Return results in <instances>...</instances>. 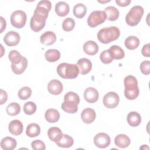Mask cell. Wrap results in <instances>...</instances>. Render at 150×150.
<instances>
[{
	"instance_id": "4dcf8cb0",
	"label": "cell",
	"mask_w": 150,
	"mask_h": 150,
	"mask_svg": "<svg viewBox=\"0 0 150 150\" xmlns=\"http://www.w3.org/2000/svg\"><path fill=\"white\" fill-rule=\"evenodd\" d=\"M124 44L128 49L134 50L138 47L139 45V40L136 36H129L125 39Z\"/></svg>"
},
{
	"instance_id": "e575fe53",
	"label": "cell",
	"mask_w": 150,
	"mask_h": 150,
	"mask_svg": "<svg viewBox=\"0 0 150 150\" xmlns=\"http://www.w3.org/2000/svg\"><path fill=\"white\" fill-rule=\"evenodd\" d=\"M23 108V111L26 114L32 115L36 112L37 107L35 103L32 101H28L25 103Z\"/></svg>"
},
{
	"instance_id": "9c48e42d",
	"label": "cell",
	"mask_w": 150,
	"mask_h": 150,
	"mask_svg": "<svg viewBox=\"0 0 150 150\" xmlns=\"http://www.w3.org/2000/svg\"><path fill=\"white\" fill-rule=\"evenodd\" d=\"M103 104L105 107L108 108H114L116 107L120 102L118 95L113 91L107 93L103 97Z\"/></svg>"
},
{
	"instance_id": "3957f363",
	"label": "cell",
	"mask_w": 150,
	"mask_h": 150,
	"mask_svg": "<svg viewBox=\"0 0 150 150\" xmlns=\"http://www.w3.org/2000/svg\"><path fill=\"white\" fill-rule=\"evenodd\" d=\"M124 84L125 86V97L130 100L137 98L139 93L137 79L131 75L127 76L124 79Z\"/></svg>"
},
{
	"instance_id": "ee69618b",
	"label": "cell",
	"mask_w": 150,
	"mask_h": 150,
	"mask_svg": "<svg viewBox=\"0 0 150 150\" xmlns=\"http://www.w3.org/2000/svg\"><path fill=\"white\" fill-rule=\"evenodd\" d=\"M0 20H1V30L0 33H2V32L6 28V21L4 19V18L2 16H0Z\"/></svg>"
},
{
	"instance_id": "52a82bcc",
	"label": "cell",
	"mask_w": 150,
	"mask_h": 150,
	"mask_svg": "<svg viewBox=\"0 0 150 150\" xmlns=\"http://www.w3.org/2000/svg\"><path fill=\"white\" fill-rule=\"evenodd\" d=\"M107 19V15L103 11H94L87 18V24L91 28H95L104 23Z\"/></svg>"
},
{
	"instance_id": "f6af8a7d",
	"label": "cell",
	"mask_w": 150,
	"mask_h": 150,
	"mask_svg": "<svg viewBox=\"0 0 150 150\" xmlns=\"http://www.w3.org/2000/svg\"><path fill=\"white\" fill-rule=\"evenodd\" d=\"M1 49H2V53H1V57H2V56H3V50H2V49H3V46H2V45H1Z\"/></svg>"
},
{
	"instance_id": "f546056e",
	"label": "cell",
	"mask_w": 150,
	"mask_h": 150,
	"mask_svg": "<svg viewBox=\"0 0 150 150\" xmlns=\"http://www.w3.org/2000/svg\"><path fill=\"white\" fill-rule=\"evenodd\" d=\"M104 12L106 13L107 19L110 21H115L119 17V11L114 6H109L106 7L105 8Z\"/></svg>"
},
{
	"instance_id": "7a4b0ae2",
	"label": "cell",
	"mask_w": 150,
	"mask_h": 150,
	"mask_svg": "<svg viewBox=\"0 0 150 150\" xmlns=\"http://www.w3.org/2000/svg\"><path fill=\"white\" fill-rule=\"evenodd\" d=\"M8 58L11 62V69L16 74L23 73L28 66V60L16 50H11L8 54Z\"/></svg>"
},
{
	"instance_id": "d4e9b609",
	"label": "cell",
	"mask_w": 150,
	"mask_h": 150,
	"mask_svg": "<svg viewBox=\"0 0 150 150\" xmlns=\"http://www.w3.org/2000/svg\"><path fill=\"white\" fill-rule=\"evenodd\" d=\"M47 135L49 139L56 143L61 138L63 133L59 128L52 127L48 129Z\"/></svg>"
},
{
	"instance_id": "7402d4cb",
	"label": "cell",
	"mask_w": 150,
	"mask_h": 150,
	"mask_svg": "<svg viewBox=\"0 0 150 150\" xmlns=\"http://www.w3.org/2000/svg\"><path fill=\"white\" fill-rule=\"evenodd\" d=\"M16 139L10 137H6L1 141V146L5 150H12L16 148Z\"/></svg>"
},
{
	"instance_id": "5bb4252c",
	"label": "cell",
	"mask_w": 150,
	"mask_h": 150,
	"mask_svg": "<svg viewBox=\"0 0 150 150\" xmlns=\"http://www.w3.org/2000/svg\"><path fill=\"white\" fill-rule=\"evenodd\" d=\"M84 98L89 103L96 102L99 97L98 91L94 87H87L84 91Z\"/></svg>"
},
{
	"instance_id": "cb8c5ba5",
	"label": "cell",
	"mask_w": 150,
	"mask_h": 150,
	"mask_svg": "<svg viewBox=\"0 0 150 150\" xmlns=\"http://www.w3.org/2000/svg\"><path fill=\"white\" fill-rule=\"evenodd\" d=\"M113 59L120 60L124 57L125 53L124 50L117 45L111 46L108 49Z\"/></svg>"
},
{
	"instance_id": "8fae6325",
	"label": "cell",
	"mask_w": 150,
	"mask_h": 150,
	"mask_svg": "<svg viewBox=\"0 0 150 150\" xmlns=\"http://www.w3.org/2000/svg\"><path fill=\"white\" fill-rule=\"evenodd\" d=\"M20 35L15 31H9L5 35L4 41L8 46H14L17 45L20 42Z\"/></svg>"
},
{
	"instance_id": "6da1fadb",
	"label": "cell",
	"mask_w": 150,
	"mask_h": 150,
	"mask_svg": "<svg viewBox=\"0 0 150 150\" xmlns=\"http://www.w3.org/2000/svg\"><path fill=\"white\" fill-rule=\"evenodd\" d=\"M51 8L52 4L49 1L42 0L38 4L30 22V26L33 31L39 32L45 27Z\"/></svg>"
},
{
	"instance_id": "484cf974",
	"label": "cell",
	"mask_w": 150,
	"mask_h": 150,
	"mask_svg": "<svg viewBox=\"0 0 150 150\" xmlns=\"http://www.w3.org/2000/svg\"><path fill=\"white\" fill-rule=\"evenodd\" d=\"M56 145L62 148H69L71 147L74 144L73 138L69 135L63 134L61 138L56 142Z\"/></svg>"
},
{
	"instance_id": "f35d334b",
	"label": "cell",
	"mask_w": 150,
	"mask_h": 150,
	"mask_svg": "<svg viewBox=\"0 0 150 150\" xmlns=\"http://www.w3.org/2000/svg\"><path fill=\"white\" fill-rule=\"evenodd\" d=\"M31 146L35 150H45L46 149L45 143L39 139L33 141L31 143Z\"/></svg>"
},
{
	"instance_id": "277c9868",
	"label": "cell",
	"mask_w": 150,
	"mask_h": 150,
	"mask_svg": "<svg viewBox=\"0 0 150 150\" xmlns=\"http://www.w3.org/2000/svg\"><path fill=\"white\" fill-rule=\"evenodd\" d=\"M120 35V29L116 26L104 28L99 30L97 39L102 43L108 44L117 40Z\"/></svg>"
},
{
	"instance_id": "ffe728a7",
	"label": "cell",
	"mask_w": 150,
	"mask_h": 150,
	"mask_svg": "<svg viewBox=\"0 0 150 150\" xmlns=\"http://www.w3.org/2000/svg\"><path fill=\"white\" fill-rule=\"evenodd\" d=\"M69 5L65 2H59L55 5V12L59 16L63 17L66 16L69 13Z\"/></svg>"
},
{
	"instance_id": "8992f818",
	"label": "cell",
	"mask_w": 150,
	"mask_h": 150,
	"mask_svg": "<svg viewBox=\"0 0 150 150\" xmlns=\"http://www.w3.org/2000/svg\"><path fill=\"white\" fill-rule=\"evenodd\" d=\"M144 12V8L141 6H134L125 16V22L127 25L131 26L137 25L142 17Z\"/></svg>"
},
{
	"instance_id": "2e32d148",
	"label": "cell",
	"mask_w": 150,
	"mask_h": 150,
	"mask_svg": "<svg viewBox=\"0 0 150 150\" xmlns=\"http://www.w3.org/2000/svg\"><path fill=\"white\" fill-rule=\"evenodd\" d=\"M96 114L95 111L91 108H86L83 110L81 114L82 121L86 124L92 123L96 119Z\"/></svg>"
},
{
	"instance_id": "7c38bea8",
	"label": "cell",
	"mask_w": 150,
	"mask_h": 150,
	"mask_svg": "<svg viewBox=\"0 0 150 150\" xmlns=\"http://www.w3.org/2000/svg\"><path fill=\"white\" fill-rule=\"evenodd\" d=\"M79 68V73L83 75L88 74L91 70V62L87 58H81L79 59L76 64Z\"/></svg>"
},
{
	"instance_id": "b9f144b4",
	"label": "cell",
	"mask_w": 150,
	"mask_h": 150,
	"mask_svg": "<svg viewBox=\"0 0 150 150\" xmlns=\"http://www.w3.org/2000/svg\"><path fill=\"white\" fill-rule=\"evenodd\" d=\"M0 95H1V101H0V104L2 105L3 104H4L8 99V94L6 93V92L4 90H3L2 89L0 90Z\"/></svg>"
},
{
	"instance_id": "e0dca14e",
	"label": "cell",
	"mask_w": 150,
	"mask_h": 150,
	"mask_svg": "<svg viewBox=\"0 0 150 150\" xmlns=\"http://www.w3.org/2000/svg\"><path fill=\"white\" fill-rule=\"evenodd\" d=\"M57 38L56 34L52 31H47L44 32L40 38V43L45 45H51L54 43Z\"/></svg>"
},
{
	"instance_id": "d6986e66",
	"label": "cell",
	"mask_w": 150,
	"mask_h": 150,
	"mask_svg": "<svg viewBox=\"0 0 150 150\" xmlns=\"http://www.w3.org/2000/svg\"><path fill=\"white\" fill-rule=\"evenodd\" d=\"M131 141L129 138L125 134H118L114 139L115 145L121 148L128 147L130 144Z\"/></svg>"
},
{
	"instance_id": "836d02e7",
	"label": "cell",
	"mask_w": 150,
	"mask_h": 150,
	"mask_svg": "<svg viewBox=\"0 0 150 150\" xmlns=\"http://www.w3.org/2000/svg\"><path fill=\"white\" fill-rule=\"evenodd\" d=\"M32 94V90L28 86L22 87L18 93V96L21 100H25L29 98Z\"/></svg>"
},
{
	"instance_id": "d6a6232c",
	"label": "cell",
	"mask_w": 150,
	"mask_h": 150,
	"mask_svg": "<svg viewBox=\"0 0 150 150\" xmlns=\"http://www.w3.org/2000/svg\"><path fill=\"white\" fill-rule=\"evenodd\" d=\"M6 113L10 116H15L21 111V106L17 103H11L6 108Z\"/></svg>"
},
{
	"instance_id": "ab89813d",
	"label": "cell",
	"mask_w": 150,
	"mask_h": 150,
	"mask_svg": "<svg viewBox=\"0 0 150 150\" xmlns=\"http://www.w3.org/2000/svg\"><path fill=\"white\" fill-rule=\"evenodd\" d=\"M140 70L142 74L148 75L150 73V62L149 60H144L140 64Z\"/></svg>"
},
{
	"instance_id": "30bf717a",
	"label": "cell",
	"mask_w": 150,
	"mask_h": 150,
	"mask_svg": "<svg viewBox=\"0 0 150 150\" xmlns=\"http://www.w3.org/2000/svg\"><path fill=\"white\" fill-rule=\"evenodd\" d=\"M94 143L97 147L105 148L110 145L111 139L108 134L104 132H100L95 135L94 138Z\"/></svg>"
},
{
	"instance_id": "44dd1931",
	"label": "cell",
	"mask_w": 150,
	"mask_h": 150,
	"mask_svg": "<svg viewBox=\"0 0 150 150\" xmlns=\"http://www.w3.org/2000/svg\"><path fill=\"white\" fill-rule=\"evenodd\" d=\"M45 118L48 122H56L60 118V114L57 110L54 108H49L45 112Z\"/></svg>"
},
{
	"instance_id": "9a60e30c",
	"label": "cell",
	"mask_w": 150,
	"mask_h": 150,
	"mask_svg": "<svg viewBox=\"0 0 150 150\" xmlns=\"http://www.w3.org/2000/svg\"><path fill=\"white\" fill-rule=\"evenodd\" d=\"M8 129L9 132L12 135H19L22 133L23 126L21 121L18 120H14L9 122Z\"/></svg>"
},
{
	"instance_id": "603a6c76",
	"label": "cell",
	"mask_w": 150,
	"mask_h": 150,
	"mask_svg": "<svg viewBox=\"0 0 150 150\" xmlns=\"http://www.w3.org/2000/svg\"><path fill=\"white\" fill-rule=\"evenodd\" d=\"M127 122L131 127L138 126L141 122L140 114L135 111H131L128 113L127 117Z\"/></svg>"
},
{
	"instance_id": "d590c367",
	"label": "cell",
	"mask_w": 150,
	"mask_h": 150,
	"mask_svg": "<svg viewBox=\"0 0 150 150\" xmlns=\"http://www.w3.org/2000/svg\"><path fill=\"white\" fill-rule=\"evenodd\" d=\"M75 26V22L73 19L71 18H66L62 23V28L66 32H70L72 30Z\"/></svg>"
},
{
	"instance_id": "4fadbf2b",
	"label": "cell",
	"mask_w": 150,
	"mask_h": 150,
	"mask_svg": "<svg viewBox=\"0 0 150 150\" xmlns=\"http://www.w3.org/2000/svg\"><path fill=\"white\" fill-rule=\"evenodd\" d=\"M63 86L62 83L56 79L50 80L47 84L48 91L53 95H59L62 91Z\"/></svg>"
},
{
	"instance_id": "74e56055",
	"label": "cell",
	"mask_w": 150,
	"mask_h": 150,
	"mask_svg": "<svg viewBox=\"0 0 150 150\" xmlns=\"http://www.w3.org/2000/svg\"><path fill=\"white\" fill-rule=\"evenodd\" d=\"M64 101H73L79 104L80 103V98L77 94L73 91L67 93L64 96Z\"/></svg>"
},
{
	"instance_id": "7bdbcfd3",
	"label": "cell",
	"mask_w": 150,
	"mask_h": 150,
	"mask_svg": "<svg viewBox=\"0 0 150 150\" xmlns=\"http://www.w3.org/2000/svg\"><path fill=\"white\" fill-rule=\"evenodd\" d=\"M116 4L120 6H127L131 3V0H115Z\"/></svg>"
},
{
	"instance_id": "ac0fdd59",
	"label": "cell",
	"mask_w": 150,
	"mask_h": 150,
	"mask_svg": "<svg viewBox=\"0 0 150 150\" xmlns=\"http://www.w3.org/2000/svg\"><path fill=\"white\" fill-rule=\"evenodd\" d=\"M83 50L88 55L93 56L98 52V46L97 44L93 40H88L83 45Z\"/></svg>"
},
{
	"instance_id": "5b68a950",
	"label": "cell",
	"mask_w": 150,
	"mask_h": 150,
	"mask_svg": "<svg viewBox=\"0 0 150 150\" xmlns=\"http://www.w3.org/2000/svg\"><path fill=\"white\" fill-rule=\"evenodd\" d=\"M57 73L63 79H73L78 76L79 70L76 64L62 63L57 66Z\"/></svg>"
},
{
	"instance_id": "83f0119b",
	"label": "cell",
	"mask_w": 150,
	"mask_h": 150,
	"mask_svg": "<svg viewBox=\"0 0 150 150\" xmlns=\"http://www.w3.org/2000/svg\"><path fill=\"white\" fill-rule=\"evenodd\" d=\"M40 128L36 123H31L29 124L26 129V134L30 138L36 137L40 134Z\"/></svg>"
},
{
	"instance_id": "f1b7e54d",
	"label": "cell",
	"mask_w": 150,
	"mask_h": 150,
	"mask_svg": "<svg viewBox=\"0 0 150 150\" xmlns=\"http://www.w3.org/2000/svg\"><path fill=\"white\" fill-rule=\"evenodd\" d=\"M46 60L49 62H55L57 61L60 57V52L54 49H49L45 53Z\"/></svg>"
},
{
	"instance_id": "8d00e7d4",
	"label": "cell",
	"mask_w": 150,
	"mask_h": 150,
	"mask_svg": "<svg viewBox=\"0 0 150 150\" xmlns=\"http://www.w3.org/2000/svg\"><path fill=\"white\" fill-rule=\"evenodd\" d=\"M100 59L101 62L104 64L110 63L113 60V59L108 50H105L102 52L100 55Z\"/></svg>"
},
{
	"instance_id": "60d3db41",
	"label": "cell",
	"mask_w": 150,
	"mask_h": 150,
	"mask_svg": "<svg viewBox=\"0 0 150 150\" xmlns=\"http://www.w3.org/2000/svg\"><path fill=\"white\" fill-rule=\"evenodd\" d=\"M141 53H142V54L144 57H149V56H150L149 43H148V44H146V45H144V46L142 47V50H141Z\"/></svg>"
},
{
	"instance_id": "4316f807",
	"label": "cell",
	"mask_w": 150,
	"mask_h": 150,
	"mask_svg": "<svg viewBox=\"0 0 150 150\" xmlns=\"http://www.w3.org/2000/svg\"><path fill=\"white\" fill-rule=\"evenodd\" d=\"M62 109L67 113L74 114L78 110V104L73 101H64L62 104Z\"/></svg>"
},
{
	"instance_id": "ba28073f",
	"label": "cell",
	"mask_w": 150,
	"mask_h": 150,
	"mask_svg": "<svg viewBox=\"0 0 150 150\" xmlns=\"http://www.w3.org/2000/svg\"><path fill=\"white\" fill-rule=\"evenodd\" d=\"M26 14L21 10H17L12 12L11 15L10 21L11 25L18 29L22 28L26 22Z\"/></svg>"
},
{
	"instance_id": "1f68e13d",
	"label": "cell",
	"mask_w": 150,
	"mask_h": 150,
	"mask_svg": "<svg viewBox=\"0 0 150 150\" xmlns=\"http://www.w3.org/2000/svg\"><path fill=\"white\" fill-rule=\"evenodd\" d=\"M73 11L74 15L76 18L81 19L86 15L87 12V8L84 4L81 3H79L74 5Z\"/></svg>"
}]
</instances>
